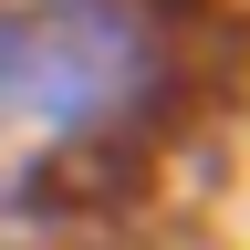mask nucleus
<instances>
[{
    "label": "nucleus",
    "instance_id": "obj_1",
    "mask_svg": "<svg viewBox=\"0 0 250 250\" xmlns=\"http://www.w3.org/2000/svg\"><path fill=\"white\" fill-rule=\"evenodd\" d=\"M198 42L177 0H0V136L42 156L146 146L177 115Z\"/></svg>",
    "mask_w": 250,
    "mask_h": 250
}]
</instances>
